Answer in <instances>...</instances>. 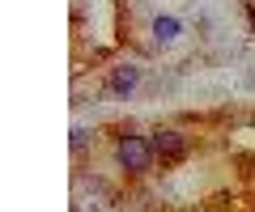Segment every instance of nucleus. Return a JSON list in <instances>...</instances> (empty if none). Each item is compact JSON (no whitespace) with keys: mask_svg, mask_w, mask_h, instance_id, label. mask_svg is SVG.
Segmentation results:
<instances>
[{"mask_svg":"<svg viewBox=\"0 0 255 212\" xmlns=\"http://www.w3.org/2000/svg\"><path fill=\"white\" fill-rule=\"evenodd\" d=\"M115 161H119V170H128L132 178H140V174H149L153 170V144H149V136H136V132H124V136L115 140Z\"/></svg>","mask_w":255,"mask_h":212,"instance_id":"1","label":"nucleus"},{"mask_svg":"<svg viewBox=\"0 0 255 212\" xmlns=\"http://www.w3.org/2000/svg\"><path fill=\"white\" fill-rule=\"evenodd\" d=\"M149 144H153V157L162 161V166H179L183 157L191 153V140L183 136L179 128H157L153 136H149Z\"/></svg>","mask_w":255,"mask_h":212,"instance_id":"2","label":"nucleus"},{"mask_svg":"<svg viewBox=\"0 0 255 212\" xmlns=\"http://www.w3.org/2000/svg\"><path fill=\"white\" fill-rule=\"evenodd\" d=\"M140 85V64H115L107 76V89L115 93V98H128V93H136Z\"/></svg>","mask_w":255,"mask_h":212,"instance_id":"3","label":"nucleus"},{"mask_svg":"<svg viewBox=\"0 0 255 212\" xmlns=\"http://www.w3.org/2000/svg\"><path fill=\"white\" fill-rule=\"evenodd\" d=\"M179 34H183V21L174 17V13H162V17H153V43H157V47H170Z\"/></svg>","mask_w":255,"mask_h":212,"instance_id":"4","label":"nucleus"},{"mask_svg":"<svg viewBox=\"0 0 255 212\" xmlns=\"http://www.w3.org/2000/svg\"><path fill=\"white\" fill-rule=\"evenodd\" d=\"M85 140H90V132H85V128H73V148H77V153L85 148Z\"/></svg>","mask_w":255,"mask_h":212,"instance_id":"5","label":"nucleus"}]
</instances>
